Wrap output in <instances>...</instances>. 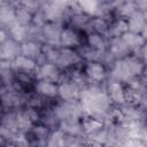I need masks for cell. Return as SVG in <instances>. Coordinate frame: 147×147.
<instances>
[{
	"label": "cell",
	"instance_id": "cell-9",
	"mask_svg": "<svg viewBox=\"0 0 147 147\" xmlns=\"http://www.w3.org/2000/svg\"><path fill=\"white\" fill-rule=\"evenodd\" d=\"M108 92L110 99L116 103H124L125 102V93L122 85L118 82H113L108 86Z\"/></svg>",
	"mask_w": 147,
	"mask_h": 147
},
{
	"label": "cell",
	"instance_id": "cell-33",
	"mask_svg": "<svg viewBox=\"0 0 147 147\" xmlns=\"http://www.w3.org/2000/svg\"><path fill=\"white\" fill-rule=\"evenodd\" d=\"M34 133L39 137H44L47 133V130L44 126H38V127H34Z\"/></svg>",
	"mask_w": 147,
	"mask_h": 147
},
{
	"label": "cell",
	"instance_id": "cell-19",
	"mask_svg": "<svg viewBox=\"0 0 147 147\" xmlns=\"http://www.w3.org/2000/svg\"><path fill=\"white\" fill-rule=\"evenodd\" d=\"M14 22H16L15 10L8 6L0 7V23L6 25H11Z\"/></svg>",
	"mask_w": 147,
	"mask_h": 147
},
{
	"label": "cell",
	"instance_id": "cell-5",
	"mask_svg": "<svg viewBox=\"0 0 147 147\" xmlns=\"http://www.w3.org/2000/svg\"><path fill=\"white\" fill-rule=\"evenodd\" d=\"M86 75L94 82H101L106 77L105 67L99 62H90L86 67Z\"/></svg>",
	"mask_w": 147,
	"mask_h": 147
},
{
	"label": "cell",
	"instance_id": "cell-12",
	"mask_svg": "<svg viewBox=\"0 0 147 147\" xmlns=\"http://www.w3.org/2000/svg\"><path fill=\"white\" fill-rule=\"evenodd\" d=\"M129 47L124 42V40L121 37H114L110 45V52L114 56H123L129 52Z\"/></svg>",
	"mask_w": 147,
	"mask_h": 147
},
{
	"label": "cell",
	"instance_id": "cell-21",
	"mask_svg": "<svg viewBox=\"0 0 147 147\" xmlns=\"http://www.w3.org/2000/svg\"><path fill=\"white\" fill-rule=\"evenodd\" d=\"M15 67L18 69L25 70V71H30V70H33L36 68V62H34V60H32L30 57L18 55L15 59Z\"/></svg>",
	"mask_w": 147,
	"mask_h": 147
},
{
	"label": "cell",
	"instance_id": "cell-28",
	"mask_svg": "<svg viewBox=\"0 0 147 147\" xmlns=\"http://www.w3.org/2000/svg\"><path fill=\"white\" fill-rule=\"evenodd\" d=\"M119 14L124 17H130L137 11V7L133 2H125L122 5V7L118 9Z\"/></svg>",
	"mask_w": 147,
	"mask_h": 147
},
{
	"label": "cell",
	"instance_id": "cell-3",
	"mask_svg": "<svg viewBox=\"0 0 147 147\" xmlns=\"http://www.w3.org/2000/svg\"><path fill=\"white\" fill-rule=\"evenodd\" d=\"M79 88L78 85L74 82L70 83H63L60 86H57V94L63 99L64 101H74L79 95Z\"/></svg>",
	"mask_w": 147,
	"mask_h": 147
},
{
	"label": "cell",
	"instance_id": "cell-2",
	"mask_svg": "<svg viewBox=\"0 0 147 147\" xmlns=\"http://www.w3.org/2000/svg\"><path fill=\"white\" fill-rule=\"evenodd\" d=\"M21 52V46L17 41L9 39L5 42L0 44V60L2 61H9L11 59H16L18 53Z\"/></svg>",
	"mask_w": 147,
	"mask_h": 147
},
{
	"label": "cell",
	"instance_id": "cell-27",
	"mask_svg": "<svg viewBox=\"0 0 147 147\" xmlns=\"http://www.w3.org/2000/svg\"><path fill=\"white\" fill-rule=\"evenodd\" d=\"M2 125L14 133L17 131V125H16V115L14 114H8L2 118Z\"/></svg>",
	"mask_w": 147,
	"mask_h": 147
},
{
	"label": "cell",
	"instance_id": "cell-25",
	"mask_svg": "<svg viewBox=\"0 0 147 147\" xmlns=\"http://www.w3.org/2000/svg\"><path fill=\"white\" fill-rule=\"evenodd\" d=\"M64 142H65L64 134L61 130H59L49 137L47 147H64Z\"/></svg>",
	"mask_w": 147,
	"mask_h": 147
},
{
	"label": "cell",
	"instance_id": "cell-26",
	"mask_svg": "<svg viewBox=\"0 0 147 147\" xmlns=\"http://www.w3.org/2000/svg\"><path fill=\"white\" fill-rule=\"evenodd\" d=\"M111 31H113V34L115 37H122L125 32L129 31V28H127V22L125 20H118L111 28Z\"/></svg>",
	"mask_w": 147,
	"mask_h": 147
},
{
	"label": "cell",
	"instance_id": "cell-20",
	"mask_svg": "<svg viewBox=\"0 0 147 147\" xmlns=\"http://www.w3.org/2000/svg\"><path fill=\"white\" fill-rule=\"evenodd\" d=\"M87 42H88L90 48L99 51V52H102L106 46L103 38L99 33H90L87 37Z\"/></svg>",
	"mask_w": 147,
	"mask_h": 147
},
{
	"label": "cell",
	"instance_id": "cell-23",
	"mask_svg": "<svg viewBox=\"0 0 147 147\" xmlns=\"http://www.w3.org/2000/svg\"><path fill=\"white\" fill-rule=\"evenodd\" d=\"M32 124H33V122L28 117V115L25 114V111L18 113L16 115V125H17V129L18 130H22V131L30 130L32 127Z\"/></svg>",
	"mask_w": 147,
	"mask_h": 147
},
{
	"label": "cell",
	"instance_id": "cell-22",
	"mask_svg": "<svg viewBox=\"0 0 147 147\" xmlns=\"http://www.w3.org/2000/svg\"><path fill=\"white\" fill-rule=\"evenodd\" d=\"M82 10V13H85V15H95L99 13V2L98 1H80L77 3Z\"/></svg>",
	"mask_w": 147,
	"mask_h": 147
},
{
	"label": "cell",
	"instance_id": "cell-11",
	"mask_svg": "<svg viewBox=\"0 0 147 147\" xmlns=\"http://www.w3.org/2000/svg\"><path fill=\"white\" fill-rule=\"evenodd\" d=\"M121 38L124 40V42L126 44L129 49H131V48H139L145 42L142 36L137 34V33H132V32H129V31L125 32Z\"/></svg>",
	"mask_w": 147,
	"mask_h": 147
},
{
	"label": "cell",
	"instance_id": "cell-14",
	"mask_svg": "<svg viewBox=\"0 0 147 147\" xmlns=\"http://www.w3.org/2000/svg\"><path fill=\"white\" fill-rule=\"evenodd\" d=\"M36 88L40 94L46 95V96H55V95H57V86L52 82L40 80V82L37 83Z\"/></svg>",
	"mask_w": 147,
	"mask_h": 147
},
{
	"label": "cell",
	"instance_id": "cell-36",
	"mask_svg": "<svg viewBox=\"0 0 147 147\" xmlns=\"http://www.w3.org/2000/svg\"><path fill=\"white\" fill-rule=\"evenodd\" d=\"M7 147H15V146H14V145H8Z\"/></svg>",
	"mask_w": 147,
	"mask_h": 147
},
{
	"label": "cell",
	"instance_id": "cell-10",
	"mask_svg": "<svg viewBox=\"0 0 147 147\" xmlns=\"http://www.w3.org/2000/svg\"><path fill=\"white\" fill-rule=\"evenodd\" d=\"M21 53L23 56L30 57V59H34L38 57L41 53V47L39 44L34 42V41H28L21 45Z\"/></svg>",
	"mask_w": 147,
	"mask_h": 147
},
{
	"label": "cell",
	"instance_id": "cell-6",
	"mask_svg": "<svg viewBox=\"0 0 147 147\" xmlns=\"http://www.w3.org/2000/svg\"><path fill=\"white\" fill-rule=\"evenodd\" d=\"M39 76L42 78V80H47V82H52L54 83L55 80L59 79V69L55 64L53 63H45L40 67L39 69Z\"/></svg>",
	"mask_w": 147,
	"mask_h": 147
},
{
	"label": "cell",
	"instance_id": "cell-13",
	"mask_svg": "<svg viewBox=\"0 0 147 147\" xmlns=\"http://www.w3.org/2000/svg\"><path fill=\"white\" fill-rule=\"evenodd\" d=\"M61 131L65 132L68 134H78L82 131V124L76 119V118H69V119H63L61 123Z\"/></svg>",
	"mask_w": 147,
	"mask_h": 147
},
{
	"label": "cell",
	"instance_id": "cell-17",
	"mask_svg": "<svg viewBox=\"0 0 147 147\" xmlns=\"http://www.w3.org/2000/svg\"><path fill=\"white\" fill-rule=\"evenodd\" d=\"M62 30L60 29V25L55 22H51L48 24L44 25V34L47 39L54 41L55 39H60Z\"/></svg>",
	"mask_w": 147,
	"mask_h": 147
},
{
	"label": "cell",
	"instance_id": "cell-24",
	"mask_svg": "<svg viewBox=\"0 0 147 147\" xmlns=\"http://www.w3.org/2000/svg\"><path fill=\"white\" fill-rule=\"evenodd\" d=\"M15 17H16V22L17 23L25 25V24H28L32 20V14L26 8H24L22 6V7L17 8L15 10Z\"/></svg>",
	"mask_w": 147,
	"mask_h": 147
},
{
	"label": "cell",
	"instance_id": "cell-30",
	"mask_svg": "<svg viewBox=\"0 0 147 147\" xmlns=\"http://www.w3.org/2000/svg\"><path fill=\"white\" fill-rule=\"evenodd\" d=\"M93 28L95 29L96 33H99V32H103L107 30V24L102 18H95L93 21Z\"/></svg>",
	"mask_w": 147,
	"mask_h": 147
},
{
	"label": "cell",
	"instance_id": "cell-35",
	"mask_svg": "<svg viewBox=\"0 0 147 147\" xmlns=\"http://www.w3.org/2000/svg\"><path fill=\"white\" fill-rule=\"evenodd\" d=\"M90 147H103V145L102 144H100V142H92L91 145H90Z\"/></svg>",
	"mask_w": 147,
	"mask_h": 147
},
{
	"label": "cell",
	"instance_id": "cell-1",
	"mask_svg": "<svg viewBox=\"0 0 147 147\" xmlns=\"http://www.w3.org/2000/svg\"><path fill=\"white\" fill-rule=\"evenodd\" d=\"M142 71V63L134 57H125L123 60H119L116 62L113 76L119 80H131L134 76L139 75Z\"/></svg>",
	"mask_w": 147,
	"mask_h": 147
},
{
	"label": "cell",
	"instance_id": "cell-4",
	"mask_svg": "<svg viewBox=\"0 0 147 147\" xmlns=\"http://www.w3.org/2000/svg\"><path fill=\"white\" fill-rule=\"evenodd\" d=\"M126 22H127L129 32L140 34V32L145 29V15L139 10H137L132 16H130L129 21Z\"/></svg>",
	"mask_w": 147,
	"mask_h": 147
},
{
	"label": "cell",
	"instance_id": "cell-18",
	"mask_svg": "<svg viewBox=\"0 0 147 147\" xmlns=\"http://www.w3.org/2000/svg\"><path fill=\"white\" fill-rule=\"evenodd\" d=\"M102 126H103V123L101 121L94 119V118H86L82 124V130L86 134H93L94 132L101 130Z\"/></svg>",
	"mask_w": 147,
	"mask_h": 147
},
{
	"label": "cell",
	"instance_id": "cell-15",
	"mask_svg": "<svg viewBox=\"0 0 147 147\" xmlns=\"http://www.w3.org/2000/svg\"><path fill=\"white\" fill-rule=\"evenodd\" d=\"M77 61H78V55L76 52L71 51L70 48H64V49L60 51V57H59L57 64L67 67V65H70Z\"/></svg>",
	"mask_w": 147,
	"mask_h": 147
},
{
	"label": "cell",
	"instance_id": "cell-7",
	"mask_svg": "<svg viewBox=\"0 0 147 147\" xmlns=\"http://www.w3.org/2000/svg\"><path fill=\"white\" fill-rule=\"evenodd\" d=\"M63 14V3L62 2H51L46 7L44 11L45 20H48L51 22H55L59 20Z\"/></svg>",
	"mask_w": 147,
	"mask_h": 147
},
{
	"label": "cell",
	"instance_id": "cell-29",
	"mask_svg": "<svg viewBox=\"0 0 147 147\" xmlns=\"http://www.w3.org/2000/svg\"><path fill=\"white\" fill-rule=\"evenodd\" d=\"M13 145L15 147H29V141L24 134H17L13 138Z\"/></svg>",
	"mask_w": 147,
	"mask_h": 147
},
{
	"label": "cell",
	"instance_id": "cell-31",
	"mask_svg": "<svg viewBox=\"0 0 147 147\" xmlns=\"http://www.w3.org/2000/svg\"><path fill=\"white\" fill-rule=\"evenodd\" d=\"M87 21H88L87 15H85V14H83V13H78V14H76V15L72 17V22H74L75 24H77V25H83V24H85Z\"/></svg>",
	"mask_w": 147,
	"mask_h": 147
},
{
	"label": "cell",
	"instance_id": "cell-32",
	"mask_svg": "<svg viewBox=\"0 0 147 147\" xmlns=\"http://www.w3.org/2000/svg\"><path fill=\"white\" fill-rule=\"evenodd\" d=\"M14 136H15V133L13 131H10L9 129L5 127L3 125L0 126V137H2L5 139H13Z\"/></svg>",
	"mask_w": 147,
	"mask_h": 147
},
{
	"label": "cell",
	"instance_id": "cell-16",
	"mask_svg": "<svg viewBox=\"0 0 147 147\" xmlns=\"http://www.w3.org/2000/svg\"><path fill=\"white\" fill-rule=\"evenodd\" d=\"M9 32L10 36L13 37V40L15 41H22L26 37V28L23 24H20L17 22H14L11 25H9Z\"/></svg>",
	"mask_w": 147,
	"mask_h": 147
},
{
	"label": "cell",
	"instance_id": "cell-8",
	"mask_svg": "<svg viewBox=\"0 0 147 147\" xmlns=\"http://www.w3.org/2000/svg\"><path fill=\"white\" fill-rule=\"evenodd\" d=\"M60 42L63 46H65V48L72 47V46H78L79 45V37H78V34L74 30H71V29H64L61 32Z\"/></svg>",
	"mask_w": 147,
	"mask_h": 147
},
{
	"label": "cell",
	"instance_id": "cell-34",
	"mask_svg": "<svg viewBox=\"0 0 147 147\" xmlns=\"http://www.w3.org/2000/svg\"><path fill=\"white\" fill-rule=\"evenodd\" d=\"M6 40H7V36H6V32H5L2 29H0V44L5 42Z\"/></svg>",
	"mask_w": 147,
	"mask_h": 147
}]
</instances>
